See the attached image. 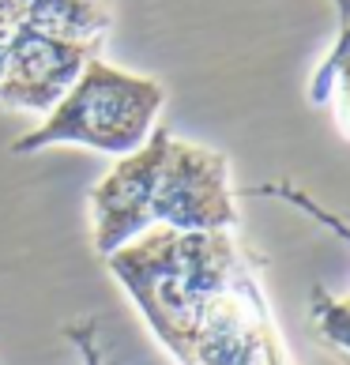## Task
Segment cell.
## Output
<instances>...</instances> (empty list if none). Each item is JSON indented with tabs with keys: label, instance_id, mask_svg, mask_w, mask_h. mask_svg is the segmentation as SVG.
<instances>
[{
	"label": "cell",
	"instance_id": "9c48e42d",
	"mask_svg": "<svg viewBox=\"0 0 350 365\" xmlns=\"http://www.w3.org/2000/svg\"><path fill=\"white\" fill-rule=\"evenodd\" d=\"M335 11H339V26H350V0H331Z\"/></svg>",
	"mask_w": 350,
	"mask_h": 365
},
{
	"label": "cell",
	"instance_id": "ba28073f",
	"mask_svg": "<svg viewBox=\"0 0 350 365\" xmlns=\"http://www.w3.org/2000/svg\"><path fill=\"white\" fill-rule=\"evenodd\" d=\"M64 335L76 343L79 358H83V365H105V354H102V343H98V320L94 317H83L64 328Z\"/></svg>",
	"mask_w": 350,
	"mask_h": 365
},
{
	"label": "cell",
	"instance_id": "277c9868",
	"mask_svg": "<svg viewBox=\"0 0 350 365\" xmlns=\"http://www.w3.org/2000/svg\"><path fill=\"white\" fill-rule=\"evenodd\" d=\"M163 102L166 91L158 79L113 68L94 57L42 117V125L11 143V155H34L46 147H91L113 158L132 155L155 132Z\"/></svg>",
	"mask_w": 350,
	"mask_h": 365
},
{
	"label": "cell",
	"instance_id": "52a82bcc",
	"mask_svg": "<svg viewBox=\"0 0 350 365\" xmlns=\"http://www.w3.org/2000/svg\"><path fill=\"white\" fill-rule=\"evenodd\" d=\"M249 196H275V200H287L290 207H298V211H305L309 219H316L320 226H328L331 234H339L346 245H350V222L346 219H339V215H331L324 204H316L309 192H302V188H294L290 181H272V185H257V188H249ZM343 302L350 305V297H343Z\"/></svg>",
	"mask_w": 350,
	"mask_h": 365
},
{
	"label": "cell",
	"instance_id": "7a4b0ae2",
	"mask_svg": "<svg viewBox=\"0 0 350 365\" xmlns=\"http://www.w3.org/2000/svg\"><path fill=\"white\" fill-rule=\"evenodd\" d=\"M91 222L94 249L102 256L155 226L185 234L234 230L237 204L230 162L222 151L177 140L170 128H155L91 188Z\"/></svg>",
	"mask_w": 350,
	"mask_h": 365
},
{
	"label": "cell",
	"instance_id": "5b68a950",
	"mask_svg": "<svg viewBox=\"0 0 350 365\" xmlns=\"http://www.w3.org/2000/svg\"><path fill=\"white\" fill-rule=\"evenodd\" d=\"M309 98L316 106L335 102V113H339V125L350 132V26H339L335 34V46L309 83Z\"/></svg>",
	"mask_w": 350,
	"mask_h": 365
},
{
	"label": "cell",
	"instance_id": "3957f363",
	"mask_svg": "<svg viewBox=\"0 0 350 365\" xmlns=\"http://www.w3.org/2000/svg\"><path fill=\"white\" fill-rule=\"evenodd\" d=\"M110 0H16V31L0 57V106L49 113L83 64L102 57Z\"/></svg>",
	"mask_w": 350,
	"mask_h": 365
},
{
	"label": "cell",
	"instance_id": "6da1fadb",
	"mask_svg": "<svg viewBox=\"0 0 350 365\" xmlns=\"http://www.w3.org/2000/svg\"><path fill=\"white\" fill-rule=\"evenodd\" d=\"M143 324L177 365H294L267 305L260 264L234 230H147L105 256Z\"/></svg>",
	"mask_w": 350,
	"mask_h": 365
},
{
	"label": "cell",
	"instance_id": "8992f818",
	"mask_svg": "<svg viewBox=\"0 0 350 365\" xmlns=\"http://www.w3.org/2000/svg\"><path fill=\"white\" fill-rule=\"evenodd\" d=\"M309 317H313L316 331L350 361V305L343 297H331L324 287H316L309 297Z\"/></svg>",
	"mask_w": 350,
	"mask_h": 365
}]
</instances>
